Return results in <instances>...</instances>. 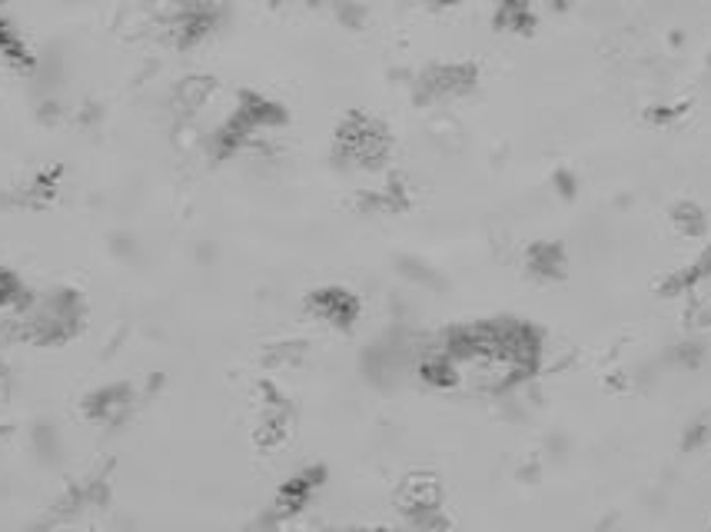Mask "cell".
<instances>
[{
  "instance_id": "6da1fadb",
  "label": "cell",
  "mask_w": 711,
  "mask_h": 532,
  "mask_svg": "<svg viewBox=\"0 0 711 532\" xmlns=\"http://www.w3.org/2000/svg\"><path fill=\"white\" fill-rule=\"evenodd\" d=\"M17 293V280L11 274H0V303H11Z\"/></svg>"
},
{
  "instance_id": "7a4b0ae2",
  "label": "cell",
  "mask_w": 711,
  "mask_h": 532,
  "mask_svg": "<svg viewBox=\"0 0 711 532\" xmlns=\"http://www.w3.org/2000/svg\"><path fill=\"white\" fill-rule=\"evenodd\" d=\"M432 4H449V0H432Z\"/></svg>"
}]
</instances>
